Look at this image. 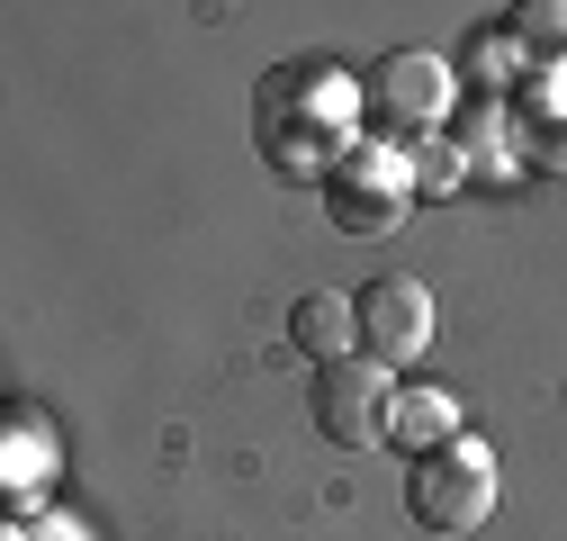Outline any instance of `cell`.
I'll return each instance as SVG.
<instances>
[{"label": "cell", "mask_w": 567, "mask_h": 541, "mask_svg": "<svg viewBox=\"0 0 567 541\" xmlns=\"http://www.w3.org/2000/svg\"><path fill=\"white\" fill-rule=\"evenodd\" d=\"M289 344L324 370V361H351L361 353V307H351L342 289H307L298 307H289Z\"/></svg>", "instance_id": "cell-7"}, {"label": "cell", "mask_w": 567, "mask_h": 541, "mask_svg": "<svg viewBox=\"0 0 567 541\" xmlns=\"http://www.w3.org/2000/svg\"><path fill=\"white\" fill-rule=\"evenodd\" d=\"M505 45L523 63H567V0H523V10H505Z\"/></svg>", "instance_id": "cell-9"}, {"label": "cell", "mask_w": 567, "mask_h": 541, "mask_svg": "<svg viewBox=\"0 0 567 541\" xmlns=\"http://www.w3.org/2000/svg\"><path fill=\"white\" fill-rule=\"evenodd\" d=\"M351 307H361V353L379 370H405L423 344H433V289L405 280V270H388V280L351 289Z\"/></svg>", "instance_id": "cell-5"}, {"label": "cell", "mask_w": 567, "mask_h": 541, "mask_svg": "<svg viewBox=\"0 0 567 541\" xmlns=\"http://www.w3.org/2000/svg\"><path fill=\"white\" fill-rule=\"evenodd\" d=\"M414 163H423V172H414V190H451V181H460V154H451V145H423Z\"/></svg>", "instance_id": "cell-11"}, {"label": "cell", "mask_w": 567, "mask_h": 541, "mask_svg": "<svg viewBox=\"0 0 567 541\" xmlns=\"http://www.w3.org/2000/svg\"><path fill=\"white\" fill-rule=\"evenodd\" d=\"M351 118H361V82L333 63H289L261 82V145L289 181H333L351 154Z\"/></svg>", "instance_id": "cell-1"}, {"label": "cell", "mask_w": 567, "mask_h": 541, "mask_svg": "<svg viewBox=\"0 0 567 541\" xmlns=\"http://www.w3.org/2000/svg\"><path fill=\"white\" fill-rule=\"evenodd\" d=\"M405 514H414L423 532H477V523L495 514V451L468 442V433L414 451V460H405Z\"/></svg>", "instance_id": "cell-2"}, {"label": "cell", "mask_w": 567, "mask_h": 541, "mask_svg": "<svg viewBox=\"0 0 567 541\" xmlns=\"http://www.w3.org/2000/svg\"><path fill=\"white\" fill-rule=\"evenodd\" d=\"M414 198H423V190H414V163H405L396 145H351L342 172L324 181V208H333L342 235H396Z\"/></svg>", "instance_id": "cell-3"}, {"label": "cell", "mask_w": 567, "mask_h": 541, "mask_svg": "<svg viewBox=\"0 0 567 541\" xmlns=\"http://www.w3.org/2000/svg\"><path fill=\"white\" fill-rule=\"evenodd\" d=\"M370 118L388 135H433L451 118V73L433 54H388L379 73H370Z\"/></svg>", "instance_id": "cell-6"}, {"label": "cell", "mask_w": 567, "mask_h": 541, "mask_svg": "<svg viewBox=\"0 0 567 541\" xmlns=\"http://www.w3.org/2000/svg\"><path fill=\"white\" fill-rule=\"evenodd\" d=\"M523 154H532L540 172H567V109H558V118H532V135H523Z\"/></svg>", "instance_id": "cell-10"}, {"label": "cell", "mask_w": 567, "mask_h": 541, "mask_svg": "<svg viewBox=\"0 0 567 541\" xmlns=\"http://www.w3.org/2000/svg\"><path fill=\"white\" fill-rule=\"evenodd\" d=\"M460 433V406L442 397V388H396V406H388V442L414 460V451H433V442H451Z\"/></svg>", "instance_id": "cell-8"}, {"label": "cell", "mask_w": 567, "mask_h": 541, "mask_svg": "<svg viewBox=\"0 0 567 541\" xmlns=\"http://www.w3.org/2000/svg\"><path fill=\"white\" fill-rule=\"evenodd\" d=\"M388 406H396V379H388L370 353L324 361V370L307 379V416H316V433H324V442H342V451L388 442Z\"/></svg>", "instance_id": "cell-4"}]
</instances>
